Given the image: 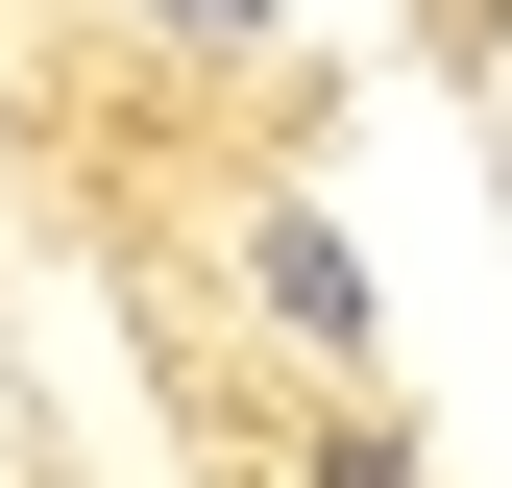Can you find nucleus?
Returning <instances> with one entry per match:
<instances>
[{
    "mask_svg": "<svg viewBox=\"0 0 512 488\" xmlns=\"http://www.w3.org/2000/svg\"><path fill=\"white\" fill-rule=\"evenodd\" d=\"M269 318H293V342H366V269H342L317 220H269Z\"/></svg>",
    "mask_w": 512,
    "mask_h": 488,
    "instance_id": "nucleus-1",
    "label": "nucleus"
}]
</instances>
